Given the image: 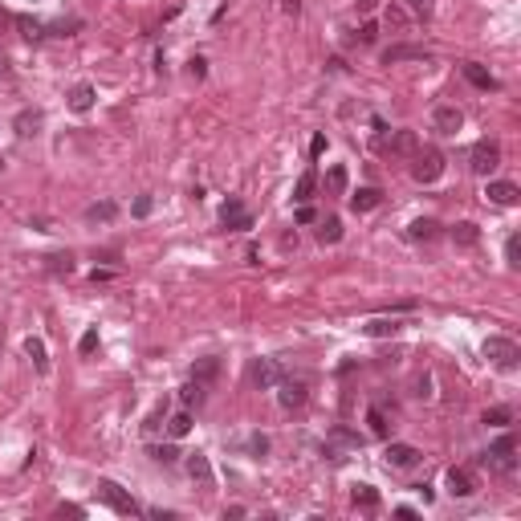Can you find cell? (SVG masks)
<instances>
[{"instance_id":"1","label":"cell","mask_w":521,"mask_h":521,"mask_svg":"<svg viewBox=\"0 0 521 521\" xmlns=\"http://www.w3.org/2000/svg\"><path fill=\"white\" fill-rule=\"evenodd\" d=\"M481 464L493 469V472H501V476H513V472H517V440L501 436L497 444H488L485 452H481Z\"/></svg>"},{"instance_id":"2","label":"cell","mask_w":521,"mask_h":521,"mask_svg":"<svg viewBox=\"0 0 521 521\" xmlns=\"http://www.w3.org/2000/svg\"><path fill=\"white\" fill-rule=\"evenodd\" d=\"M440 176H444V151L420 147V151L411 155V179H416V183H436Z\"/></svg>"},{"instance_id":"3","label":"cell","mask_w":521,"mask_h":521,"mask_svg":"<svg viewBox=\"0 0 521 521\" xmlns=\"http://www.w3.org/2000/svg\"><path fill=\"white\" fill-rule=\"evenodd\" d=\"M98 497L110 505L114 513H122V517H139V513H143V505L134 501L122 485H114V481H98Z\"/></svg>"},{"instance_id":"4","label":"cell","mask_w":521,"mask_h":521,"mask_svg":"<svg viewBox=\"0 0 521 521\" xmlns=\"http://www.w3.org/2000/svg\"><path fill=\"white\" fill-rule=\"evenodd\" d=\"M485 358L493 362V367H501V371H513L521 362V350L513 338H501V334H493V338H485Z\"/></svg>"},{"instance_id":"5","label":"cell","mask_w":521,"mask_h":521,"mask_svg":"<svg viewBox=\"0 0 521 521\" xmlns=\"http://www.w3.org/2000/svg\"><path fill=\"white\" fill-rule=\"evenodd\" d=\"M497 167H501V143L497 139H481L472 147V171L476 176H493Z\"/></svg>"},{"instance_id":"6","label":"cell","mask_w":521,"mask_h":521,"mask_svg":"<svg viewBox=\"0 0 521 521\" xmlns=\"http://www.w3.org/2000/svg\"><path fill=\"white\" fill-rule=\"evenodd\" d=\"M306 379H281L277 383V403L285 407V411H297V407L306 403Z\"/></svg>"},{"instance_id":"7","label":"cell","mask_w":521,"mask_h":521,"mask_svg":"<svg viewBox=\"0 0 521 521\" xmlns=\"http://www.w3.org/2000/svg\"><path fill=\"white\" fill-rule=\"evenodd\" d=\"M220 220H224L228 232H248L253 228V216L244 212V204L232 195V200H224V208H220Z\"/></svg>"},{"instance_id":"8","label":"cell","mask_w":521,"mask_h":521,"mask_svg":"<svg viewBox=\"0 0 521 521\" xmlns=\"http://www.w3.org/2000/svg\"><path fill=\"white\" fill-rule=\"evenodd\" d=\"M485 195L497 204V208H513V204L521 200V188H517V183H509V179H488Z\"/></svg>"},{"instance_id":"9","label":"cell","mask_w":521,"mask_h":521,"mask_svg":"<svg viewBox=\"0 0 521 521\" xmlns=\"http://www.w3.org/2000/svg\"><path fill=\"white\" fill-rule=\"evenodd\" d=\"M420 448L416 444H387V452H383V460H387L391 469H416L420 464Z\"/></svg>"},{"instance_id":"10","label":"cell","mask_w":521,"mask_h":521,"mask_svg":"<svg viewBox=\"0 0 521 521\" xmlns=\"http://www.w3.org/2000/svg\"><path fill=\"white\" fill-rule=\"evenodd\" d=\"M281 379H285V371H281L277 358H257V362H253V383H257V387L269 391V387H277Z\"/></svg>"},{"instance_id":"11","label":"cell","mask_w":521,"mask_h":521,"mask_svg":"<svg viewBox=\"0 0 521 521\" xmlns=\"http://www.w3.org/2000/svg\"><path fill=\"white\" fill-rule=\"evenodd\" d=\"M460 127H464V114L456 110V106H436L432 110V130L436 134H456Z\"/></svg>"},{"instance_id":"12","label":"cell","mask_w":521,"mask_h":521,"mask_svg":"<svg viewBox=\"0 0 521 521\" xmlns=\"http://www.w3.org/2000/svg\"><path fill=\"white\" fill-rule=\"evenodd\" d=\"M403 330V318L399 314H391V318H371V322H362V334L367 338H395Z\"/></svg>"},{"instance_id":"13","label":"cell","mask_w":521,"mask_h":521,"mask_svg":"<svg viewBox=\"0 0 521 521\" xmlns=\"http://www.w3.org/2000/svg\"><path fill=\"white\" fill-rule=\"evenodd\" d=\"M399 62H432V53L423 45H391L383 53V65H399Z\"/></svg>"},{"instance_id":"14","label":"cell","mask_w":521,"mask_h":521,"mask_svg":"<svg viewBox=\"0 0 521 521\" xmlns=\"http://www.w3.org/2000/svg\"><path fill=\"white\" fill-rule=\"evenodd\" d=\"M188 476H192V481L204 488V493L216 485V476H212V464H208V456H204V452H192V456H188Z\"/></svg>"},{"instance_id":"15","label":"cell","mask_w":521,"mask_h":521,"mask_svg":"<svg viewBox=\"0 0 521 521\" xmlns=\"http://www.w3.org/2000/svg\"><path fill=\"white\" fill-rule=\"evenodd\" d=\"M444 485H448V493H452V497H472V493H476V476H472L469 469H448Z\"/></svg>"},{"instance_id":"16","label":"cell","mask_w":521,"mask_h":521,"mask_svg":"<svg viewBox=\"0 0 521 521\" xmlns=\"http://www.w3.org/2000/svg\"><path fill=\"white\" fill-rule=\"evenodd\" d=\"M391 155H399V159H411L416 151H420V134L416 130H395L391 134V143H387Z\"/></svg>"},{"instance_id":"17","label":"cell","mask_w":521,"mask_h":521,"mask_svg":"<svg viewBox=\"0 0 521 521\" xmlns=\"http://www.w3.org/2000/svg\"><path fill=\"white\" fill-rule=\"evenodd\" d=\"M94 86H90V81H78V86H74V90H69V110L74 114H86L90 110V106H94Z\"/></svg>"},{"instance_id":"18","label":"cell","mask_w":521,"mask_h":521,"mask_svg":"<svg viewBox=\"0 0 521 521\" xmlns=\"http://www.w3.org/2000/svg\"><path fill=\"white\" fill-rule=\"evenodd\" d=\"M464 78H469L476 90H497V86H501V81L493 78L485 65H476V62H464Z\"/></svg>"},{"instance_id":"19","label":"cell","mask_w":521,"mask_h":521,"mask_svg":"<svg viewBox=\"0 0 521 521\" xmlns=\"http://www.w3.org/2000/svg\"><path fill=\"white\" fill-rule=\"evenodd\" d=\"M383 204V192L379 188H358L355 195H350V208L355 212H371V208H379Z\"/></svg>"},{"instance_id":"20","label":"cell","mask_w":521,"mask_h":521,"mask_svg":"<svg viewBox=\"0 0 521 521\" xmlns=\"http://www.w3.org/2000/svg\"><path fill=\"white\" fill-rule=\"evenodd\" d=\"M192 432V407H183V411H176V416H167V436L171 440H183Z\"/></svg>"},{"instance_id":"21","label":"cell","mask_w":521,"mask_h":521,"mask_svg":"<svg viewBox=\"0 0 521 521\" xmlns=\"http://www.w3.org/2000/svg\"><path fill=\"white\" fill-rule=\"evenodd\" d=\"M314 188H318V171L306 167L302 179H297V188H293V200H297V204H309V200H314Z\"/></svg>"},{"instance_id":"22","label":"cell","mask_w":521,"mask_h":521,"mask_svg":"<svg viewBox=\"0 0 521 521\" xmlns=\"http://www.w3.org/2000/svg\"><path fill=\"white\" fill-rule=\"evenodd\" d=\"M114 216H118V204H114V200H102V204H90V208H86V220H90V224H110Z\"/></svg>"},{"instance_id":"23","label":"cell","mask_w":521,"mask_h":521,"mask_svg":"<svg viewBox=\"0 0 521 521\" xmlns=\"http://www.w3.org/2000/svg\"><path fill=\"white\" fill-rule=\"evenodd\" d=\"M452 241L460 244V248H472V244H481V228L472 224V220H460V224L452 228Z\"/></svg>"},{"instance_id":"24","label":"cell","mask_w":521,"mask_h":521,"mask_svg":"<svg viewBox=\"0 0 521 521\" xmlns=\"http://www.w3.org/2000/svg\"><path fill=\"white\" fill-rule=\"evenodd\" d=\"M41 122H45L41 110H21V114H16V134H21V139H29V134L41 130Z\"/></svg>"},{"instance_id":"25","label":"cell","mask_w":521,"mask_h":521,"mask_svg":"<svg viewBox=\"0 0 521 521\" xmlns=\"http://www.w3.org/2000/svg\"><path fill=\"white\" fill-rule=\"evenodd\" d=\"M204 391H208V383H200V379L183 383V387H179V403H183V407H200V403H204Z\"/></svg>"},{"instance_id":"26","label":"cell","mask_w":521,"mask_h":521,"mask_svg":"<svg viewBox=\"0 0 521 521\" xmlns=\"http://www.w3.org/2000/svg\"><path fill=\"white\" fill-rule=\"evenodd\" d=\"M13 25L16 29H21V37H25V41H41V37H45V25H41V21H33V16H13Z\"/></svg>"},{"instance_id":"27","label":"cell","mask_w":521,"mask_h":521,"mask_svg":"<svg viewBox=\"0 0 521 521\" xmlns=\"http://www.w3.org/2000/svg\"><path fill=\"white\" fill-rule=\"evenodd\" d=\"M25 355L33 358V367H37L41 374L49 371V355H45V342L41 338H25Z\"/></svg>"},{"instance_id":"28","label":"cell","mask_w":521,"mask_h":521,"mask_svg":"<svg viewBox=\"0 0 521 521\" xmlns=\"http://www.w3.org/2000/svg\"><path fill=\"white\" fill-rule=\"evenodd\" d=\"M318 241H322V244H338L342 241V220H338V216H330V220L318 224Z\"/></svg>"},{"instance_id":"29","label":"cell","mask_w":521,"mask_h":521,"mask_svg":"<svg viewBox=\"0 0 521 521\" xmlns=\"http://www.w3.org/2000/svg\"><path fill=\"white\" fill-rule=\"evenodd\" d=\"M350 497H355V505H358V509H367V513H374V509H379V493H374L371 485H355V493H350Z\"/></svg>"},{"instance_id":"30","label":"cell","mask_w":521,"mask_h":521,"mask_svg":"<svg viewBox=\"0 0 521 521\" xmlns=\"http://www.w3.org/2000/svg\"><path fill=\"white\" fill-rule=\"evenodd\" d=\"M407 236H411V241H436L440 224H436V220H416V224L407 228Z\"/></svg>"},{"instance_id":"31","label":"cell","mask_w":521,"mask_h":521,"mask_svg":"<svg viewBox=\"0 0 521 521\" xmlns=\"http://www.w3.org/2000/svg\"><path fill=\"white\" fill-rule=\"evenodd\" d=\"M216 374H220V358H200L192 367V379H200V383H212Z\"/></svg>"},{"instance_id":"32","label":"cell","mask_w":521,"mask_h":521,"mask_svg":"<svg viewBox=\"0 0 521 521\" xmlns=\"http://www.w3.org/2000/svg\"><path fill=\"white\" fill-rule=\"evenodd\" d=\"M49 265V273H74V257H69V253H53V257H45Z\"/></svg>"},{"instance_id":"33","label":"cell","mask_w":521,"mask_h":521,"mask_svg":"<svg viewBox=\"0 0 521 521\" xmlns=\"http://www.w3.org/2000/svg\"><path fill=\"white\" fill-rule=\"evenodd\" d=\"M326 188H330L334 195L346 192V167H330V176H326Z\"/></svg>"},{"instance_id":"34","label":"cell","mask_w":521,"mask_h":521,"mask_svg":"<svg viewBox=\"0 0 521 521\" xmlns=\"http://www.w3.org/2000/svg\"><path fill=\"white\" fill-rule=\"evenodd\" d=\"M505 260H509V269H517V265H521V236H517V232L505 241Z\"/></svg>"},{"instance_id":"35","label":"cell","mask_w":521,"mask_h":521,"mask_svg":"<svg viewBox=\"0 0 521 521\" xmlns=\"http://www.w3.org/2000/svg\"><path fill=\"white\" fill-rule=\"evenodd\" d=\"M485 423L505 428V423H513V411H509V407H488V411H485Z\"/></svg>"},{"instance_id":"36","label":"cell","mask_w":521,"mask_h":521,"mask_svg":"<svg viewBox=\"0 0 521 521\" xmlns=\"http://www.w3.org/2000/svg\"><path fill=\"white\" fill-rule=\"evenodd\" d=\"M330 440L350 444V448H362V436H358V432H350V428H334V432H330Z\"/></svg>"},{"instance_id":"37","label":"cell","mask_w":521,"mask_h":521,"mask_svg":"<svg viewBox=\"0 0 521 521\" xmlns=\"http://www.w3.org/2000/svg\"><path fill=\"white\" fill-rule=\"evenodd\" d=\"M367 423H371L374 436H387V416H383L379 407H371V411H367Z\"/></svg>"},{"instance_id":"38","label":"cell","mask_w":521,"mask_h":521,"mask_svg":"<svg viewBox=\"0 0 521 521\" xmlns=\"http://www.w3.org/2000/svg\"><path fill=\"white\" fill-rule=\"evenodd\" d=\"M167 423V403H159L151 416H147V423H143V432H155V428H163Z\"/></svg>"},{"instance_id":"39","label":"cell","mask_w":521,"mask_h":521,"mask_svg":"<svg viewBox=\"0 0 521 521\" xmlns=\"http://www.w3.org/2000/svg\"><path fill=\"white\" fill-rule=\"evenodd\" d=\"M383 21H387L391 29H403V25H407V13L399 8V4H391L387 13H383Z\"/></svg>"},{"instance_id":"40","label":"cell","mask_w":521,"mask_h":521,"mask_svg":"<svg viewBox=\"0 0 521 521\" xmlns=\"http://www.w3.org/2000/svg\"><path fill=\"white\" fill-rule=\"evenodd\" d=\"M94 350H98V330H86L78 342V355H94Z\"/></svg>"},{"instance_id":"41","label":"cell","mask_w":521,"mask_h":521,"mask_svg":"<svg viewBox=\"0 0 521 521\" xmlns=\"http://www.w3.org/2000/svg\"><path fill=\"white\" fill-rule=\"evenodd\" d=\"M151 456H155L159 464H176V460H179V452L171 448V444H163V448H151Z\"/></svg>"},{"instance_id":"42","label":"cell","mask_w":521,"mask_h":521,"mask_svg":"<svg viewBox=\"0 0 521 521\" xmlns=\"http://www.w3.org/2000/svg\"><path fill=\"white\" fill-rule=\"evenodd\" d=\"M407 8L416 16H432V8H436V0H407Z\"/></svg>"},{"instance_id":"43","label":"cell","mask_w":521,"mask_h":521,"mask_svg":"<svg viewBox=\"0 0 521 521\" xmlns=\"http://www.w3.org/2000/svg\"><path fill=\"white\" fill-rule=\"evenodd\" d=\"M326 155V134H314V143H309V159H322Z\"/></svg>"},{"instance_id":"44","label":"cell","mask_w":521,"mask_h":521,"mask_svg":"<svg viewBox=\"0 0 521 521\" xmlns=\"http://www.w3.org/2000/svg\"><path fill=\"white\" fill-rule=\"evenodd\" d=\"M358 37H362V45H374V37H379V25H374V21H367V25H362V33H358Z\"/></svg>"},{"instance_id":"45","label":"cell","mask_w":521,"mask_h":521,"mask_svg":"<svg viewBox=\"0 0 521 521\" xmlns=\"http://www.w3.org/2000/svg\"><path fill=\"white\" fill-rule=\"evenodd\" d=\"M134 216H139V220L151 216V195H139V200H134Z\"/></svg>"},{"instance_id":"46","label":"cell","mask_w":521,"mask_h":521,"mask_svg":"<svg viewBox=\"0 0 521 521\" xmlns=\"http://www.w3.org/2000/svg\"><path fill=\"white\" fill-rule=\"evenodd\" d=\"M314 220H318V212L309 208V204H302V208H297V224H314Z\"/></svg>"},{"instance_id":"47","label":"cell","mask_w":521,"mask_h":521,"mask_svg":"<svg viewBox=\"0 0 521 521\" xmlns=\"http://www.w3.org/2000/svg\"><path fill=\"white\" fill-rule=\"evenodd\" d=\"M204 74H208V62H204V57H195V62H192V78H204Z\"/></svg>"},{"instance_id":"48","label":"cell","mask_w":521,"mask_h":521,"mask_svg":"<svg viewBox=\"0 0 521 521\" xmlns=\"http://www.w3.org/2000/svg\"><path fill=\"white\" fill-rule=\"evenodd\" d=\"M65 513H69V517H86V509H81V505H62V517Z\"/></svg>"},{"instance_id":"49","label":"cell","mask_w":521,"mask_h":521,"mask_svg":"<svg viewBox=\"0 0 521 521\" xmlns=\"http://www.w3.org/2000/svg\"><path fill=\"white\" fill-rule=\"evenodd\" d=\"M8 25H13V13H8V8H0V33L8 29Z\"/></svg>"},{"instance_id":"50","label":"cell","mask_w":521,"mask_h":521,"mask_svg":"<svg viewBox=\"0 0 521 521\" xmlns=\"http://www.w3.org/2000/svg\"><path fill=\"white\" fill-rule=\"evenodd\" d=\"M281 8H285V13H297V0H281Z\"/></svg>"},{"instance_id":"51","label":"cell","mask_w":521,"mask_h":521,"mask_svg":"<svg viewBox=\"0 0 521 521\" xmlns=\"http://www.w3.org/2000/svg\"><path fill=\"white\" fill-rule=\"evenodd\" d=\"M0 167H4V155H0Z\"/></svg>"}]
</instances>
